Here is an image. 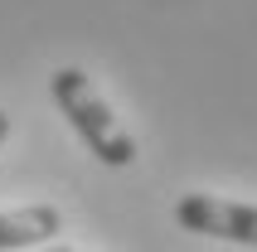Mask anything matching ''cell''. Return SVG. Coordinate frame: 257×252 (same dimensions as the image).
I'll use <instances>...</instances> for the list:
<instances>
[{
	"label": "cell",
	"instance_id": "cell-1",
	"mask_svg": "<svg viewBox=\"0 0 257 252\" xmlns=\"http://www.w3.org/2000/svg\"><path fill=\"white\" fill-rule=\"evenodd\" d=\"M49 92H54L58 112L68 116V126L83 136V146L97 155L102 165L126 170L131 160H136V141H131V131L116 121V112L102 102V92L92 87V78H87L83 68H58L54 78H49Z\"/></svg>",
	"mask_w": 257,
	"mask_h": 252
},
{
	"label": "cell",
	"instance_id": "cell-2",
	"mask_svg": "<svg viewBox=\"0 0 257 252\" xmlns=\"http://www.w3.org/2000/svg\"><path fill=\"white\" fill-rule=\"evenodd\" d=\"M175 223L199 238L257 247V204H238V199H218V194H185L175 204Z\"/></svg>",
	"mask_w": 257,
	"mask_h": 252
},
{
	"label": "cell",
	"instance_id": "cell-3",
	"mask_svg": "<svg viewBox=\"0 0 257 252\" xmlns=\"http://www.w3.org/2000/svg\"><path fill=\"white\" fill-rule=\"evenodd\" d=\"M54 233H63V213L54 204H25V209L0 213V252L44 247V242H54Z\"/></svg>",
	"mask_w": 257,
	"mask_h": 252
},
{
	"label": "cell",
	"instance_id": "cell-4",
	"mask_svg": "<svg viewBox=\"0 0 257 252\" xmlns=\"http://www.w3.org/2000/svg\"><path fill=\"white\" fill-rule=\"evenodd\" d=\"M10 136V112H5V107H0V141Z\"/></svg>",
	"mask_w": 257,
	"mask_h": 252
},
{
	"label": "cell",
	"instance_id": "cell-5",
	"mask_svg": "<svg viewBox=\"0 0 257 252\" xmlns=\"http://www.w3.org/2000/svg\"><path fill=\"white\" fill-rule=\"evenodd\" d=\"M44 252H73V247H63V242H49V247H44Z\"/></svg>",
	"mask_w": 257,
	"mask_h": 252
}]
</instances>
